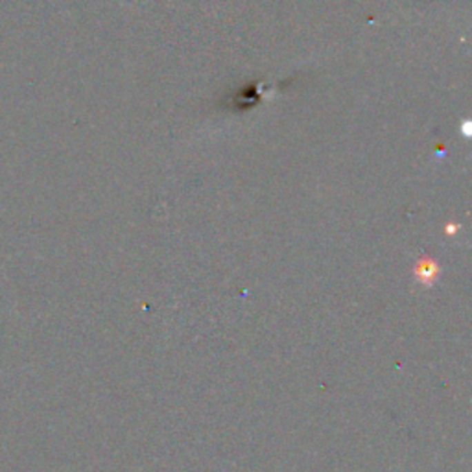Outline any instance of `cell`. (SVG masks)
I'll use <instances>...</instances> for the list:
<instances>
[{
    "mask_svg": "<svg viewBox=\"0 0 472 472\" xmlns=\"http://www.w3.org/2000/svg\"><path fill=\"white\" fill-rule=\"evenodd\" d=\"M415 277L419 279L421 284H424V286H432L439 277L437 264H435L432 259H424L421 264L415 268Z\"/></svg>",
    "mask_w": 472,
    "mask_h": 472,
    "instance_id": "cell-1",
    "label": "cell"
}]
</instances>
